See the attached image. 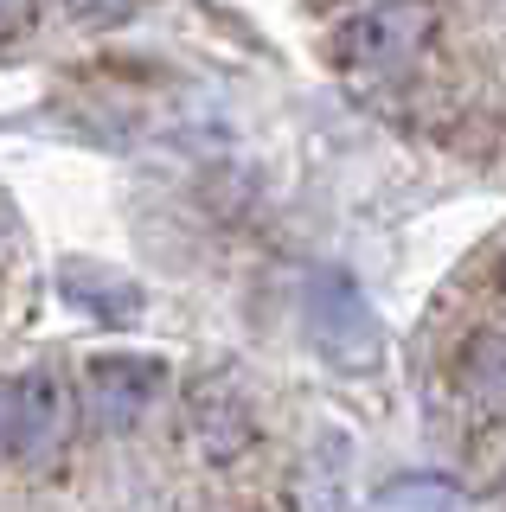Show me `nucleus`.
<instances>
[{"label": "nucleus", "mask_w": 506, "mask_h": 512, "mask_svg": "<svg viewBox=\"0 0 506 512\" xmlns=\"http://www.w3.org/2000/svg\"><path fill=\"white\" fill-rule=\"evenodd\" d=\"M13 423H20V455H13V461L65 455V442L77 429V397H71L65 372H52V365H26V372L13 378Z\"/></svg>", "instance_id": "obj_3"}, {"label": "nucleus", "mask_w": 506, "mask_h": 512, "mask_svg": "<svg viewBox=\"0 0 506 512\" xmlns=\"http://www.w3.org/2000/svg\"><path fill=\"white\" fill-rule=\"evenodd\" d=\"M455 384L487 410H506V327L468 333L462 359H455Z\"/></svg>", "instance_id": "obj_5"}, {"label": "nucleus", "mask_w": 506, "mask_h": 512, "mask_svg": "<svg viewBox=\"0 0 506 512\" xmlns=\"http://www.w3.org/2000/svg\"><path fill=\"white\" fill-rule=\"evenodd\" d=\"M430 13L423 7H359L346 20V52L366 71H404L417 58V45L430 39Z\"/></svg>", "instance_id": "obj_4"}, {"label": "nucleus", "mask_w": 506, "mask_h": 512, "mask_svg": "<svg viewBox=\"0 0 506 512\" xmlns=\"http://www.w3.org/2000/svg\"><path fill=\"white\" fill-rule=\"evenodd\" d=\"M20 26H33V13L26 7H0V32H20Z\"/></svg>", "instance_id": "obj_8"}, {"label": "nucleus", "mask_w": 506, "mask_h": 512, "mask_svg": "<svg viewBox=\"0 0 506 512\" xmlns=\"http://www.w3.org/2000/svg\"><path fill=\"white\" fill-rule=\"evenodd\" d=\"M302 320H308V340L334 365H359V372L378 365V320L346 276H314L302 288Z\"/></svg>", "instance_id": "obj_1"}, {"label": "nucleus", "mask_w": 506, "mask_h": 512, "mask_svg": "<svg viewBox=\"0 0 506 512\" xmlns=\"http://www.w3.org/2000/svg\"><path fill=\"white\" fill-rule=\"evenodd\" d=\"M20 455V423H13V378H0V461Z\"/></svg>", "instance_id": "obj_7"}, {"label": "nucleus", "mask_w": 506, "mask_h": 512, "mask_svg": "<svg viewBox=\"0 0 506 512\" xmlns=\"http://www.w3.org/2000/svg\"><path fill=\"white\" fill-rule=\"evenodd\" d=\"M167 365L148 352H97L84 365V410L97 416V429H135L141 416L161 404Z\"/></svg>", "instance_id": "obj_2"}, {"label": "nucleus", "mask_w": 506, "mask_h": 512, "mask_svg": "<svg viewBox=\"0 0 506 512\" xmlns=\"http://www.w3.org/2000/svg\"><path fill=\"white\" fill-rule=\"evenodd\" d=\"M372 512H468V493L436 474H410L372 493Z\"/></svg>", "instance_id": "obj_6"}]
</instances>
